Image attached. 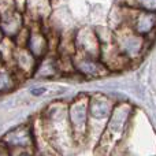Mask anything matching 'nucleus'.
<instances>
[{"label":"nucleus","mask_w":156,"mask_h":156,"mask_svg":"<svg viewBox=\"0 0 156 156\" xmlns=\"http://www.w3.org/2000/svg\"><path fill=\"white\" fill-rule=\"evenodd\" d=\"M10 85V78H8L7 74L4 73H0V92L5 90Z\"/></svg>","instance_id":"obj_1"},{"label":"nucleus","mask_w":156,"mask_h":156,"mask_svg":"<svg viewBox=\"0 0 156 156\" xmlns=\"http://www.w3.org/2000/svg\"><path fill=\"white\" fill-rule=\"evenodd\" d=\"M47 92V88L45 86H36V88H32L30 89V94H33V96H43L44 93Z\"/></svg>","instance_id":"obj_2"}]
</instances>
